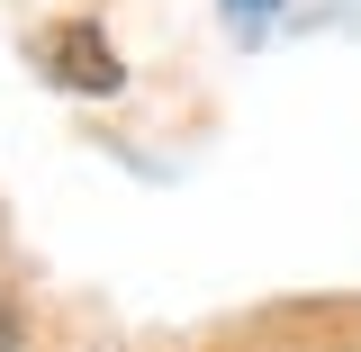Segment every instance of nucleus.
Instances as JSON below:
<instances>
[{
    "label": "nucleus",
    "mask_w": 361,
    "mask_h": 352,
    "mask_svg": "<svg viewBox=\"0 0 361 352\" xmlns=\"http://www.w3.org/2000/svg\"><path fill=\"white\" fill-rule=\"evenodd\" d=\"M45 73H54L63 90H118V54L99 45V28H54Z\"/></svg>",
    "instance_id": "f257e3e1"
},
{
    "label": "nucleus",
    "mask_w": 361,
    "mask_h": 352,
    "mask_svg": "<svg viewBox=\"0 0 361 352\" xmlns=\"http://www.w3.org/2000/svg\"><path fill=\"white\" fill-rule=\"evenodd\" d=\"M226 9H235V18H262V9H271V0H226Z\"/></svg>",
    "instance_id": "f03ea898"
}]
</instances>
